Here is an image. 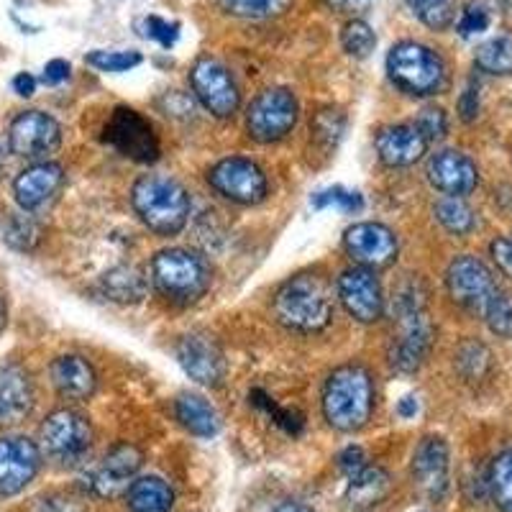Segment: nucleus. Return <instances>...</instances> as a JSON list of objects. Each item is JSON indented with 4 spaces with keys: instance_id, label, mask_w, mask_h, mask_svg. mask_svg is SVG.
Listing matches in <instances>:
<instances>
[{
    "instance_id": "1",
    "label": "nucleus",
    "mask_w": 512,
    "mask_h": 512,
    "mask_svg": "<svg viewBox=\"0 0 512 512\" xmlns=\"http://www.w3.org/2000/svg\"><path fill=\"white\" fill-rule=\"evenodd\" d=\"M274 318L297 333H318L333 318V290L318 274H297L277 290Z\"/></svg>"
},
{
    "instance_id": "2",
    "label": "nucleus",
    "mask_w": 512,
    "mask_h": 512,
    "mask_svg": "<svg viewBox=\"0 0 512 512\" xmlns=\"http://www.w3.org/2000/svg\"><path fill=\"white\" fill-rule=\"evenodd\" d=\"M374 410L372 374L359 364H346L323 387V415L336 431L354 433L369 423Z\"/></svg>"
},
{
    "instance_id": "3",
    "label": "nucleus",
    "mask_w": 512,
    "mask_h": 512,
    "mask_svg": "<svg viewBox=\"0 0 512 512\" xmlns=\"http://www.w3.org/2000/svg\"><path fill=\"white\" fill-rule=\"evenodd\" d=\"M131 203L141 223L159 236H175L190 218V195L175 177L144 175L131 190Z\"/></svg>"
},
{
    "instance_id": "4",
    "label": "nucleus",
    "mask_w": 512,
    "mask_h": 512,
    "mask_svg": "<svg viewBox=\"0 0 512 512\" xmlns=\"http://www.w3.org/2000/svg\"><path fill=\"white\" fill-rule=\"evenodd\" d=\"M152 282L169 303L190 305L210 290L213 272L198 251L164 249L152 259Z\"/></svg>"
},
{
    "instance_id": "5",
    "label": "nucleus",
    "mask_w": 512,
    "mask_h": 512,
    "mask_svg": "<svg viewBox=\"0 0 512 512\" xmlns=\"http://www.w3.org/2000/svg\"><path fill=\"white\" fill-rule=\"evenodd\" d=\"M387 72L397 88L410 95H436L443 88L446 70L433 49L418 41H400L387 54Z\"/></svg>"
},
{
    "instance_id": "6",
    "label": "nucleus",
    "mask_w": 512,
    "mask_h": 512,
    "mask_svg": "<svg viewBox=\"0 0 512 512\" xmlns=\"http://www.w3.org/2000/svg\"><path fill=\"white\" fill-rule=\"evenodd\" d=\"M41 448L52 461L62 466L80 464L93 446V428L90 420L77 410H54L39 431Z\"/></svg>"
},
{
    "instance_id": "7",
    "label": "nucleus",
    "mask_w": 512,
    "mask_h": 512,
    "mask_svg": "<svg viewBox=\"0 0 512 512\" xmlns=\"http://www.w3.org/2000/svg\"><path fill=\"white\" fill-rule=\"evenodd\" d=\"M300 105L287 88H269L256 95L246 113L249 136L262 144H272L290 134L297 123Z\"/></svg>"
},
{
    "instance_id": "8",
    "label": "nucleus",
    "mask_w": 512,
    "mask_h": 512,
    "mask_svg": "<svg viewBox=\"0 0 512 512\" xmlns=\"http://www.w3.org/2000/svg\"><path fill=\"white\" fill-rule=\"evenodd\" d=\"M208 182L221 198L239 205L262 203L269 190L267 175L262 172V167L244 157L221 159L208 172Z\"/></svg>"
},
{
    "instance_id": "9",
    "label": "nucleus",
    "mask_w": 512,
    "mask_h": 512,
    "mask_svg": "<svg viewBox=\"0 0 512 512\" xmlns=\"http://www.w3.org/2000/svg\"><path fill=\"white\" fill-rule=\"evenodd\" d=\"M190 82L205 111L213 113L216 118H231L233 113L239 111V85H236L226 64H221L218 59H198V62L192 64Z\"/></svg>"
},
{
    "instance_id": "10",
    "label": "nucleus",
    "mask_w": 512,
    "mask_h": 512,
    "mask_svg": "<svg viewBox=\"0 0 512 512\" xmlns=\"http://www.w3.org/2000/svg\"><path fill=\"white\" fill-rule=\"evenodd\" d=\"M448 295L454 297V303L466 308L469 313L484 315L492 297L497 295V285L487 264L479 262L477 256H459L451 262L446 272Z\"/></svg>"
},
{
    "instance_id": "11",
    "label": "nucleus",
    "mask_w": 512,
    "mask_h": 512,
    "mask_svg": "<svg viewBox=\"0 0 512 512\" xmlns=\"http://www.w3.org/2000/svg\"><path fill=\"white\" fill-rule=\"evenodd\" d=\"M105 141L134 162H154L159 157V139L152 123L134 108H116L105 123Z\"/></svg>"
},
{
    "instance_id": "12",
    "label": "nucleus",
    "mask_w": 512,
    "mask_h": 512,
    "mask_svg": "<svg viewBox=\"0 0 512 512\" xmlns=\"http://www.w3.org/2000/svg\"><path fill=\"white\" fill-rule=\"evenodd\" d=\"M62 144V126L49 113L24 111L8 128V146L16 157L47 159Z\"/></svg>"
},
{
    "instance_id": "13",
    "label": "nucleus",
    "mask_w": 512,
    "mask_h": 512,
    "mask_svg": "<svg viewBox=\"0 0 512 512\" xmlns=\"http://www.w3.org/2000/svg\"><path fill=\"white\" fill-rule=\"evenodd\" d=\"M41 451L31 438H0V497L24 492L39 474Z\"/></svg>"
},
{
    "instance_id": "14",
    "label": "nucleus",
    "mask_w": 512,
    "mask_h": 512,
    "mask_svg": "<svg viewBox=\"0 0 512 512\" xmlns=\"http://www.w3.org/2000/svg\"><path fill=\"white\" fill-rule=\"evenodd\" d=\"M344 246L349 256L364 269L390 267L397 256V236L382 223H356L346 231Z\"/></svg>"
},
{
    "instance_id": "15",
    "label": "nucleus",
    "mask_w": 512,
    "mask_h": 512,
    "mask_svg": "<svg viewBox=\"0 0 512 512\" xmlns=\"http://www.w3.org/2000/svg\"><path fill=\"white\" fill-rule=\"evenodd\" d=\"M144 464V456L136 446L131 443H118L113 446L105 459L95 466L88 477V489L98 497H116L126 487H131L136 472Z\"/></svg>"
},
{
    "instance_id": "16",
    "label": "nucleus",
    "mask_w": 512,
    "mask_h": 512,
    "mask_svg": "<svg viewBox=\"0 0 512 512\" xmlns=\"http://www.w3.org/2000/svg\"><path fill=\"white\" fill-rule=\"evenodd\" d=\"M338 300L344 303L346 313L359 320V323H374L384 313L382 285H379L372 269L354 267L341 274Z\"/></svg>"
},
{
    "instance_id": "17",
    "label": "nucleus",
    "mask_w": 512,
    "mask_h": 512,
    "mask_svg": "<svg viewBox=\"0 0 512 512\" xmlns=\"http://www.w3.org/2000/svg\"><path fill=\"white\" fill-rule=\"evenodd\" d=\"M177 361L195 382L218 387L226 377V359L221 346L208 333H187L177 344Z\"/></svg>"
},
{
    "instance_id": "18",
    "label": "nucleus",
    "mask_w": 512,
    "mask_h": 512,
    "mask_svg": "<svg viewBox=\"0 0 512 512\" xmlns=\"http://www.w3.org/2000/svg\"><path fill=\"white\" fill-rule=\"evenodd\" d=\"M428 180L436 190L446 192L451 198H464L469 192L477 190L479 172L477 164L466 154L456 152V149H443L428 159Z\"/></svg>"
},
{
    "instance_id": "19",
    "label": "nucleus",
    "mask_w": 512,
    "mask_h": 512,
    "mask_svg": "<svg viewBox=\"0 0 512 512\" xmlns=\"http://www.w3.org/2000/svg\"><path fill=\"white\" fill-rule=\"evenodd\" d=\"M415 487L428 500H441L448 489V446L443 438L428 436L413 454Z\"/></svg>"
},
{
    "instance_id": "20",
    "label": "nucleus",
    "mask_w": 512,
    "mask_h": 512,
    "mask_svg": "<svg viewBox=\"0 0 512 512\" xmlns=\"http://www.w3.org/2000/svg\"><path fill=\"white\" fill-rule=\"evenodd\" d=\"M34 410V382L18 364L0 367V428L24 423Z\"/></svg>"
},
{
    "instance_id": "21",
    "label": "nucleus",
    "mask_w": 512,
    "mask_h": 512,
    "mask_svg": "<svg viewBox=\"0 0 512 512\" xmlns=\"http://www.w3.org/2000/svg\"><path fill=\"white\" fill-rule=\"evenodd\" d=\"M64 185V169L54 162H39L24 169L13 182L16 203L24 210H39L57 198V192Z\"/></svg>"
},
{
    "instance_id": "22",
    "label": "nucleus",
    "mask_w": 512,
    "mask_h": 512,
    "mask_svg": "<svg viewBox=\"0 0 512 512\" xmlns=\"http://www.w3.org/2000/svg\"><path fill=\"white\" fill-rule=\"evenodd\" d=\"M377 154L387 167H410L428 149V139L415 123H397L377 134Z\"/></svg>"
},
{
    "instance_id": "23",
    "label": "nucleus",
    "mask_w": 512,
    "mask_h": 512,
    "mask_svg": "<svg viewBox=\"0 0 512 512\" xmlns=\"http://www.w3.org/2000/svg\"><path fill=\"white\" fill-rule=\"evenodd\" d=\"M52 382L59 395L67 397V400H88L98 387L93 364L77 354H64L54 359Z\"/></svg>"
},
{
    "instance_id": "24",
    "label": "nucleus",
    "mask_w": 512,
    "mask_h": 512,
    "mask_svg": "<svg viewBox=\"0 0 512 512\" xmlns=\"http://www.w3.org/2000/svg\"><path fill=\"white\" fill-rule=\"evenodd\" d=\"M177 420L185 425L192 436L213 438L221 431V420H218L216 408L200 395H180L175 405Z\"/></svg>"
},
{
    "instance_id": "25",
    "label": "nucleus",
    "mask_w": 512,
    "mask_h": 512,
    "mask_svg": "<svg viewBox=\"0 0 512 512\" xmlns=\"http://www.w3.org/2000/svg\"><path fill=\"white\" fill-rule=\"evenodd\" d=\"M126 500L131 512H169L175 502V492L164 479L141 477L131 482Z\"/></svg>"
},
{
    "instance_id": "26",
    "label": "nucleus",
    "mask_w": 512,
    "mask_h": 512,
    "mask_svg": "<svg viewBox=\"0 0 512 512\" xmlns=\"http://www.w3.org/2000/svg\"><path fill=\"white\" fill-rule=\"evenodd\" d=\"M100 290H103L105 297L113 300V303H139L146 295V277L136 267L121 264V267L111 269V272L100 280Z\"/></svg>"
},
{
    "instance_id": "27",
    "label": "nucleus",
    "mask_w": 512,
    "mask_h": 512,
    "mask_svg": "<svg viewBox=\"0 0 512 512\" xmlns=\"http://www.w3.org/2000/svg\"><path fill=\"white\" fill-rule=\"evenodd\" d=\"M390 489V477L379 466H367L356 477L349 479V500L351 505H377Z\"/></svg>"
},
{
    "instance_id": "28",
    "label": "nucleus",
    "mask_w": 512,
    "mask_h": 512,
    "mask_svg": "<svg viewBox=\"0 0 512 512\" xmlns=\"http://www.w3.org/2000/svg\"><path fill=\"white\" fill-rule=\"evenodd\" d=\"M474 62L487 75H512V36L500 34L484 41Z\"/></svg>"
},
{
    "instance_id": "29",
    "label": "nucleus",
    "mask_w": 512,
    "mask_h": 512,
    "mask_svg": "<svg viewBox=\"0 0 512 512\" xmlns=\"http://www.w3.org/2000/svg\"><path fill=\"white\" fill-rule=\"evenodd\" d=\"M436 213L438 223L446 228L448 233H454V236H466V233H472L474 226H477V218H474V210L469 208L464 198H441L433 208Z\"/></svg>"
},
{
    "instance_id": "30",
    "label": "nucleus",
    "mask_w": 512,
    "mask_h": 512,
    "mask_svg": "<svg viewBox=\"0 0 512 512\" xmlns=\"http://www.w3.org/2000/svg\"><path fill=\"white\" fill-rule=\"evenodd\" d=\"M3 239L8 241V246L18 251H31L41 239V226L29 216V210L24 213H11V216L3 221Z\"/></svg>"
},
{
    "instance_id": "31",
    "label": "nucleus",
    "mask_w": 512,
    "mask_h": 512,
    "mask_svg": "<svg viewBox=\"0 0 512 512\" xmlns=\"http://www.w3.org/2000/svg\"><path fill=\"white\" fill-rule=\"evenodd\" d=\"M456 367H459L461 377L469 382H479L489 374L492 369V354L484 344L479 341H464L456 351Z\"/></svg>"
},
{
    "instance_id": "32",
    "label": "nucleus",
    "mask_w": 512,
    "mask_h": 512,
    "mask_svg": "<svg viewBox=\"0 0 512 512\" xmlns=\"http://www.w3.org/2000/svg\"><path fill=\"white\" fill-rule=\"evenodd\" d=\"M405 3L428 29L443 31L454 24L456 0H405Z\"/></svg>"
},
{
    "instance_id": "33",
    "label": "nucleus",
    "mask_w": 512,
    "mask_h": 512,
    "mask_svg": "<svg viewBox=\"0 0 512 512\" xmlns=\"http://www.w3.org/2000/svg\"><path fill=\"white\" fill-rule=\"evenodd\" d=\"M489 489L502 512H512V451L497 456L489 469Z\"/></svg>"
},
{
    "instance_id": "34",
    "label": "nucleus",
    "mask_w": 512,
    "mask_h": 512,
    "mask_svg": "<svg viewBox=\"0 0 512 512\" xmlns=\"http://www.w3.org/2000/svg\"><path fill=\"white\" fill-rule=\"evenodd\" d=\"M292 0H218V6L239 18H272L290 8Z\"/></svg>"
},
{
    "instance_id": "35",
    "label": "nucleus",
    "mask_w": 512,
    "mask_h": 512,
    "mask_svg": "<svg viewBox=\"0 0 512 512\" xmlns=\"http://www.w3.org/2000/svg\"><path fill=\"white\" fill-rule=\"evenodd\" d=\"M341 44H344L346 54H351L356 59H364L377 47V36H374L372 26L367 21L351 18L349 24L344 26V31H341Z\"/></svg>"
},
{
    "instance_id": "36",
    "label": "nucleus",
    "mask_w": 512,
    "mask_h": 512,
    "mask_svg": "<svg viewBox=\"0 0 512 512\" xmlns=\"http://www.w3.org/2000/svg\"><path fill=\"white\" fill-rule=\"evenodd\" d=\"M484 320L492 328V333L502 338H512V292L497 290L492 303L484 310Z\"/></svg>"
},
{
    "instance_id": "37",
    "label": "nucleus",
    "mask_w": 512,
    "mask_h": 512,
    "mask_svg": "<svg viewBox=\"0 0 512 512\" xmlns=\"http://www.w3.org/2000/svg\"><path fill=\"white\" fill-rule=\"evenodd\" d=\"M88 64L100 72H128L139 67V52H111V49H95L88 54Z\"/></svg>"
},
{
    "instance_id": "38",
    "label": "nucleus",
    "mask_w": 512,
    "mask_h": 512,
    "mask_svg": "<svg viewBox=\"0 0 512 512\" xmlns=\"http://www.w3.org/2000/svg\"><path fill=\"white\" fill-rule=\"evenodd\" d=\"M344 126H346V121L338 111L318 113V118H315V126H313V134L320 144L326 146V149H331V146H336V141L341 139V134H344Z\"/></svg>"
},
{
    "instance_id": "39",
    "label": "nucleus",
    "mask_w": 512,
    "mask_h": 512,
    "mask_svg": "<svg viewBox=\"0 0 512 512\" xmlns=\"http://www.w3.org/2000/svg\"><path fill=\"white\" fill-rule=\"evenodd\" d=\"M313 205L315 208L338 205V208L346 210V213H356V210H361V205H364V198H361L359 192H349L344 190V187H331V190L326 192H318L313 198Z\"/></svg>"
},
{
    "instance_id": "40",
    "label": "nucleus",
    "mask_w": 512,
    "mask_h": 512,
    "mask_svg": "<svg viewBox=\"0 0 512 512\" xmlns=\"http://www.w3.org/2000/svg\"><path fill=\"white\" fill-rule=\"evenodd\" d=\"M415 126L423 131V136L428 139V144H431V141L443 139V136L448 134V118L441 108H425V111H420Z\"/></svg>"
},
{
    "instance_id": "41",
    "label": "nucleus",
    "mask_w": 512,
    "mask_h": 512,
    "mask_svg": "<svg viewBox=\"0 0 512 512\" xmlns=\"http://www.w3.org/2000/svg\"><path fill=\"white\" fill-rule=\"evenodd\" d=\"M144 36L159 41L164 49H169L177 41V36H180V24H175V21L169 24V21H164V18L149 16L144 18Z\"/></svg>"
},
{
    "instance_id": "42",
    "label": "nucleus",
    "mask_w": 512,
    "mask_h": 512,
    "mask_svg": "<svg viewBox=\"0 0 512 512\" xmlns=\"http://www.w3.org/2000/svg\"><path fill=\"white\" fill-rule=\"evenodd\" d=\"M34 512H88L80 500L70 495H62V492H54V495H44L34 502Z\"/></svg>"
},
{
    "instance_id": "43",
    "label": "nucleus",
    "mask_w": 512,
    "mask_h": 512,
    "mask_svg": "<svg viewBox=\"0 0 512 512\" xmlns=\"http://www.w3.org/2000/svg\"><path fill=\"white\" fill-rule=\"evenodd\" d=\"M489 26V13L482 6H469L459 18V34L461 36H474L482 34Z\"/></svg>"
},
{
    "instance_id": "44",
    "label": "nucleus",
    "mask_w": 512,
    "mask_h": 512,
    "mask_svg": "<svg viewBox=\"0 0 512 512\" xmlns=\"http://www.w3.org/2000/svg\"><path fill=\"white\" fill-rule=\"evenodd\" d=\"M338 466H341V472L346 474V477H356V474L361 472V469H367V456H364V451H361L359 446H349L346 451H341V456H338Z\"/></svg>"
},
{
    "instance_id": "45",
    "label": "nucleus",
    "mask_w": 512,
    "mask_h": 512,
    "mask_svg": "<svg viewBox=\"0 0 512 512\" xmlns=\"http://www.w3.org/2000/svg\"><path fill=\"white\" fill-rule=\"evenodd\" d=\"M326 6L333 13H341V16H364V13L372 11L377 6V0H326Z\"/></svg>"
},
{
    "instance_id": "46",
    "label": "nucleus",
    "mask_w": 512,
    "mask_h": 512,
    "mask_svg": "<svg viewBox=\"0 0 512 512\" xmlns=\"http://www.w3.org/2000/svg\"><path fill=\"white\" fill-rule=\"evenodd\" d=\"M489 254H492V262L497 264V269L512 280V241L495 239L489 246Z\"/></svg>"
},
{
    "instance_id": "47",
    "label": "nucleus",
    "mask_w": 512,
    "mask_h": 512,
    "mask_svg": "<svg viewBox=\"0 0 512 512\" xmlns=\"http://www.w3.org/2000/svg\"><path fill=\"white\" fill-rule=\"evenodd\" d=\"M477 113H479V88L474 85V82H469V88H466L459 98V116L461 121L472 123L474 118H477Z\"/></svg>"
},
{
    "instance_id": "48",
    "label": "nucleus",
    "mask_w": 512,
    "mask_h": 512,
    "mask_svg": "<svg viewBox=\"0 0 512 512\" xmlns=\"http://www.w3.org/2000/svg\"><path fill=\"white\" fill-rule=\"evenodd\" d=\"M67 77H70V64L64 62V59H52L44 67V82H49V85H57V82L67 80Z\"/></svg>"
},
{
    "instance_id": "49",
    "label": "nucleus",
    "mask_w": 512,
    "mask_h": 512,
    "mask_svg": "<svg viewBox=\"0 0 512 512\" xmlns=\"http://www.w3.org/2000/svg\"><path fill=\"white\" fill-rule=\"evenodd\" d=\"M13 90H16L18 95L29 98V95H34L36 90V80L29 75V72H21V75H16V80H13Z\"/></svg>"
},
{
    "instance_id": "50",
    "label": "nucleus",
    "mask_w": 512,
    "mask_h": 512,
    "mask_svg": "<svg viewBox=\"0 0 512 512\" xmlns=\"http://www.w3.org/2000/svg\"><path fill=\"white\" fill-rule=\"evenodd\" d=\"M397 413H400V418H413L415 413H418V400L415 397H402L400 405H397Z\"/></svg>"
},
{
    "instance_id": "51",
    "label": "nucleus",
    "mask_w": 512,
    "mask_h": 512,
    "mask_svg": "<svg viewBox=\"0 0 512 512\" xmlns=\"http://www.w3.org/2000/svg\"><path fill=\"white\" fill-rule=\"evenodd\" d=\"M272 512H315L313 507L303 505V502H295V500H287V502H280V505L274 507Z\"/></svg>"
},
{
    "instance_id": "52",
    "label": "nucleus",
    "mask_w": 512,
    "mask_h": 512,
    "mask_svg": "<svg viewBox=\"0 0 512 512\" xmlns=\"http://www.w3.org/2000/svg\"><path fill=\"white\" fill-rule=\"evenodd\" d=\"M6 320H8V310L6 305H3V300H0V331L6 328Z\"/></svg>"
}]
</instances>
